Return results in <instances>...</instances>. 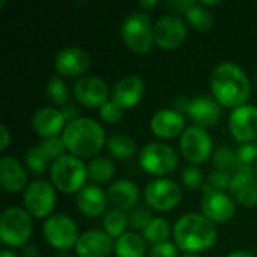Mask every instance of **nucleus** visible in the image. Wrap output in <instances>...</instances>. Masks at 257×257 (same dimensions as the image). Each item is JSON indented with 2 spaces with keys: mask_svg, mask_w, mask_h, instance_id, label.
Masks as SVG:
<instances>
[{
  "mask_svg": "<svg viewBox=\"0 0 257 257\" xmlns=\"http://www.w3.org/2000/svg\"><path fill=\"white\" fill-rule=\"evenodd\" d=\"M108 152L117 160H130L136 152V143L128 136H113L107 142Z\"/></svg>",
  "mask_w": 257,
  "mask_h": 257,
  "instance_id": "c85d7f7f",
  "label": "nucleus"
},
{
  "mask_svg": "<svg viewBox=\"0 0 257 257\" xmlns=\"http://www.w3.org/2000/svg\"><path fill=\"white\" fill-rule=\"evenodd\" d=\"M114 173H116V167L107 158H96L87 167V176L96 184H105L111 181Z\"/></svg>",
  "mask_w": 257,
  "mask_h": 257,
  "instance_id": "cd10ccee",
  "label": "nucleus"
},
{
  "mask_svg": "<svg viewBox=\"0 0 257 257\" xmlns=\"http://www.w3.org/2000/svg\"><path fill=\"white\" fill-rule=\"evenodd\" d=\"M215 101L224 107H241L250 96V81L245 72L235 63L218 65L211 77Z\"/></svg>",
  "mask_w": 257,
  "mask_h": 257,
  "instance_id": "f257e3e1",
  "label": "nucleus"
},
{
  "mask_svg": "<svg viewBox=\"0 0 257 257\" xmlns=\"http://www.w3.org/2000/svg\"><path fill=\"white\" fill-rule=\"evenodd\" d=\"M149 257H178V248L170 242L155 244L151 250Z\"/></svg>",
  "mask_w": 257,
  "mask_h": 257,
  "instance_id": "a19ab883",
  "label": "nucleus"
},
{
  "mask_svg": "<svg viewBox=\"0 0 257 257\" xmlns=\"http://www.w3.org/2000/svg\"><path fill=\"white\" fill-rule=\"evenodd\" d=\"M140 166L145 172L157 176L172 173L178 166V154L175 149L164 143L146 145L139 157Z\"/></svg>",
  "mask_w": 257,
  "mask_h": 257,
  "instance_id": "0eeeda50",
  "label": "nucleus"
},
{
  "mask_svg": "<svg viewBox=\"0 0 257 257\" xmlns=\"http://www.w3.org/2000/svg\"><path fill=\"white\" fill-rule=\"evenodd\" d=\"M154 38L163 50H175L185 41L187 27L179 17L164 15L154 26Z\"/></svg>",
  "mask_w": 257,
  "mask_h": 257,
  "instance_id": "f8f14e48",
  "label": "nucleus"
},
{
  "mask_svg": "<svg viewBox=\"0 0 257 257\" xmlns=\"http://www.w3.org/2000/svg\"><path fill=\"white\" fill-rule=\"evenodd\" d=\"M187 113L193 119L196 126L205 130L206 126H212L218 122L221 116V108L220 104L215 101V98L197 96L193 101H190V107Z\"/></svg>",
  "mask_w": 257,
  "mask_h": 257,
  "instance_id": "6ab92c4d",
  "label": "nucleus"
},
{
  "mask_svg": "<svg viewBox=\"0 0 257 257\" xmlns=\"http://www.w3.org/2000/svg\"><path fill=\"white\" fill-rule=\"evenodd\" d=\"M182 182L188 190H196L203 182V175L197 167H185L182 172Z\"/></svg>",
  "mask_w": 257,
  "mask_h": 257,
  "instance_id": "58836bf2",
  "label": "nucleus"
},
{
  "mask_svg": "<svg viewBox=\"0 0 257 257\" xmlns=\"http://www.w3.org/2000/svg\"><path fill=\"white\" fill-rule=\"evenodd\" d=\"M241 170L239 173H247V175H257V143H247L242 145L236 151Z\"/></svg>",
  "mask_w": 257,
  "mask_h": 257,
  "instance_id": "473e14b6",
  "label": "nucleus"
},
{
  "mask_svg": "<svg viewBox=\"0 0 257 257\" xmlns=\"http://www.w3.org/2000/svg\"><path fill=\"white\" fill-rule=\"evenodd\" d=\"M173 236L176 245L185 253H200L217 241V229L211 220L200 214H185L178 220Z\"/></svg>",
  "mask_w": 257,
  "mask_h": 257,
  "instance_id": "f03ea898",
  "label": "nucleus"
},
{
  "mask_svg": "<svg viewBox=\"0 0 257 257\" xmlns=\"http://www.w3.org/2000/svg\"><path fill=\"white\" fill-rule=\"evenodd\" d=\"M45 93L48 96V99L56 104V105H66V99H68V87H66V83L60 78H51L48 83H47V87H45Z\"/></svg>",
  "mask_w": 257,
  "mask_h": 257,
  "instance_id": "72a5a7b5",
  "label": "nucleus"
},
{
  "mask_svg": "<svg viewBox=\"0 0 257 257\" xmlns=\"http://www.w3.org/2000/svg\"><path fill=\"white\" fill-rule=\"evenodd\" d=\"M65 117L62 114V111L56 110V108H41L35 113L33 116V128L35 131L45 137V139H51V137H57V134L65 130Z\"/></svg>",
  "mask_w": 257,
  "mask_h": 257,
  "instance_id": "5701e85b",
  "label": "nucleus"
},
{
  "mask_svg": "<svg viewBox=\"0 0 257 257\" xmlns=\"http://www.w3.org/2000/svg\"><path fill=\"white\" fill-rule=\"evenodd\" d=\"M0 136H2V142H0V151H5L8 146H9V140H11V136H9V131L5 125L0 126Z\"/></svg>",
  "mask_w": 257,
  "mask_h": 257,
  "instance_id": "37998d69",
  "label": "nucleus"
},
{
  "mask_svg": "<svg viewBox=\"0 0 257 257\" xmlns=\"http://www.w3.org/2000/svg\"><path fill=\"white\" fill-rule=\"evenodd\" d=\"M44 236L51 247L60 251H66L71 247L77 245V241L80 238L77 224L63 214L51 215L44 223Z\"/></svg>",
  "mask_w": 257,
  "mask_h": 257,
  "instance_id": "6e6552de",
  "label": "nucleus"
},
{
  "mask_svg": "<svg viewBox=\"0 0 257 257\" xmlns=\"http://www.w3.org/2000/svg\"><path fill=\"white\" fill-rule=\"evenodd\" d=\"M229 128L239 143H254L257 139V107L241 105L235 108L229 119Z\"/></svg>",
  "mask_w": 257,
  "mask_h": 257,
  "instance_id": "ddd939ff",
  "label": "nucleus"
},
{
  "mask_svg": "<svg viewBox=\"0 0 257 257\" xmlns=\"http://www.w3.org/2000/svg\"><path fill=\"white\" fill-rule=\"evenodd\" d=\"M145 250V239L134 232L122 235L114 244V253L117 257H143Z\"/></svg>",
  "mask_w": 257,
  "mask_h": 257,
  "instance_id": "a878e982",
  "label": "nucleus"
},
{
  "mask_svg": "<svg viewBox=\"0 0 257 257\" xmlns=\"http://www.w3.org/2000/svg\"><path fill=\"white\" fill-rule=\"evenodd\" d=\"M143 236L146 241L155 244L167 242L170 236V224L164 218H154L149 226L143 230Z\"/></svg>",
  "mask_w": 257,
  "mask_h": 257,
  "instance_id": "2f4dec72",
  "label": "nucleus"
},
{
  "mask_svg": "<svg viewBox=\"0 0 257 257\" xmlns=\"http://www.w3.org/2000/svg\"><path fill=\"white\" fill-rule=\"evenodd\" d=\"M56 257H69V254L63 251V253H59V254H57V256H56Z\"/></svg>",
  "mask_w": 257,
  "mask_h": 257,
  "instance_id": "de8ad7c7",
  "label": "nucleus"
},
{
  "mask_svg": "<svg viewBox=\"0 0 257 257\" xmlns=\"http://www.w3.org/2000/svg\"><path fill=\"white\" fill-rule=\"evenodd\" d=\"M54 66L63 77H78L89 69L90 57L80 47H66L57 53Z\"/></svg>",
  "mask_w": 257,
  "mask_h": 257,
  "instance_id": "4468645a",
  "label": "nucleus"
},
{
  "mask_svg": "<svg viewBox=\"0 0 257 257\" xmlns=\"http://www.w3.org/2000/svg\"><path fill=\"white\" fill-rule=\"evenodd\" d=\"M27 182L24 167L12 157L0 160V185L8 193H17L24 188Z\"/></svg>",
  "mask_w": 257,
  "mask_h": 257,
  "instance_id": "412c9836",
  "label": "nucleus"
},
{
  "mask_svg": "<svg viewBox=\"0 0 257 257\" xmlns=\"http://www.w3.org/2000/svg\"><path fill=\"white\" fill-rule=\"evenodd\" d=\"M229 257H254L250 251H245V250H239V251H233Z\"/></svg>",
  "mask_w": 257,
  "mask_h": 257,
  "instance_id": "c03bdc74",
  "label": "nucleus"
},
{
  "mask_svg": "<svg viewBox=\"0 0 257 257\" xmlns=\"http://www.w3.org/2000/svg\"><path fill=\"white\" fill-rule=\"evenodd\" d=\"M99 114H101L104 122H107V123H117V122H120V119L123 116V110L114 101H107L99 108Z\"/></svg>",
  "mask_w": 257,
  "mask_h": 257,
  "instance_id": "4c0bfd02",
  "label": "nucleus"
},
{
  "mask_svg": "<svg viewBox=\"0 0 257 257\" xmlns=\"http://www.w3.org/2000/svg\"><path fill=\"white\" fill-rule=\"evenodd\" d=\"M214 166L215 170L224 172L230 176H235L241 170V164L238 160L236 152H232L229 149H218L214 155Z\"/></svg>",
  "mask_w": 257,
  "mask_h": 257,
  "instance_id": "c756f323",
  "label": "nucleus"
},
{
  "mask_svg": "<svg viewBox=\"0 0 257 257\" xmlns=\"http://www.w3.org/2000/svg\"><path fill=\"white\" fill-rule=\"evenodd\" d=\"M126 224V215L119 209L108 211L104 217V229L110 238H120L122 235H125Z\"/></svg>",
  "mask_w": 257,
  "mask_h": 257,
  "instance_id": "7c9ffc66",
  "label": "nucleus"
},
{
  "mask_svg": "<svg viewBox=\"0 0 257 257\" xmlns=\"http://www.w3.org/2000/svg\"><path fill=\"white\" fill-rule=\"evenodd\" d=\"M74 95L84 107H102L108 99V87L98 77H83L75 83Z\"/></svg>",
  "mask_w": 257,
  "mask_h": 257,
  "instance_id": "dca6fc26",
  "label": "nucleus"
},
{
  "mask_svg": "<svg viewBox=\"0 0 257 257\" xmlns=\"http://www.w3.org/2000/svg\"><path fill=\"white\" fill-rule=\"evenodd\" d=\"M48 161L50 160L44 155V152L39 149V146L32 148L26 155V164L30 169V172L35 173V175H42L47 170Z\"/></svg>",
  "mask_w": 257,
  "mask_h": 257,
  "instance_id": "f704fd0d",
  "label": "nucleus"
},
{
  "mask_svg": "<svg viewBox=\"0 0 257 257\" xmlns=\"http://www.w3.org/2000/svg\"><path fill=\"white\" fill-rule=\"evenodd\" d=\"M62 114H63L65 120H68V123H71V122L80 119L78 117L80 116V108L77 105H74V104H66L62 108Z\"/></svg>",
  "mask_w": 257,
  "mask_h": 257,
  "instance_id": "79ce46f5",
  "label": "nucleus"
},
{
  "mask_svg": "<svg viewBox=\"0 0 257 257\" xmlns=\"http://www.w3.org/2000/svg\"><path fill=\"white\" fill-rule=\"evenodd\" d=\"M39 149L44 152V155L51 161H56L59 160L60 157H63V151L66 149L65 148V143L62 139L59 137H51V139H45L41 145H39Z\"/></svg>",
  "mask_w": 257,
  "mask_h": 257,
  "instance_id": "c9c22d12",
  "label": "nucleus"
},
{
  "mask_svg": "<svg viewBox=\"0 0 257 257\" xmlns=\"http://www.w3.org/2000/svg\"><path fill=\"white\" fill-rule=\"evenodd\" d=\"M113 247V241L105 232L90 230L80 235L75 245V253L78 257H107Z\"/></svg>",
  "mask_w": 257,
  "mask_h": 257,
  "instance_id": "a211bd4d",
  "label": "nucleus"
},
{
  "mask_svg": "<svg viewBox=\"0 0 257 257\" xmlns=\"http://www.w3.org/2000/svg\"><path fill=\"white\" fill-rule=\"evenodd\" d=\"M181 257H199L197 254H193V253H187V254H184V256Z\"/></svg>",
  "mask_w": 257,
  "mask_h": 257,
  "instance_id": "09e8293b",
  "label": "nucleus"
},
{
  "mask_svg": "<svg viewBox=\"0 0 257 257\" xmlns=\"http://www.w3.org/2000/svg\"><path fill=\"white\" fill-rule=\"evenodd\" d=\"M139 197H140L139 187L126 179L117 181L111 184V187L108 188L110 203L120 209H130V208L134 209L139 202Z\"/></svg>",
  "mask_w": 257,
  "mask_h": 257,
  "instance_id": "393cba45",
  "label": "nucleus"
},
{
  "mask_svg": "<svg viewBox=\"0 0 257 257\" xmlns=\"http://www.w3.org/2000/svg\"><path fill=\"white\" fill-rule=\"evenodd\" d=\"M184 116L176 110H160L152 116L151 120L152 133L161 139H173L179 136L184 130Z\"/></svg>",
  "mask_w": 257,
  "mask_h": 257,
  "instance_id": "aec40b11",
  "label": "nucleus"
},
{
  "mask_svg": "<svg viewBox=\"0 0 257 257\" xmlns=\"http://www.w3.org/2000/svg\"><path fill=\"white\" fill-rule=\"evenodd\" d=\"M56 205L54 188L45 181H33L24 193V208L35 218H44L51 214Z\"/></svg>",
  "mask_w": 257,
  "mask_h": 257,
  "instance_id": "1a4fd4ad",
  "label": "nucleus"
},
{
  "mask_svg": "<svg viewBox=\"0 0 257 257\" xmlns=\"http://www.w3.org/2000/svg\"><path fill=\"white\" fill-rule=\"evenodd\" d=\"M155 5H158V0H152V2H146V0H145V2H140V6L145 8V9H146V8H152V6H155Z\"/></svg>",
  "mask_w": 257,
  "mask_h": 257,
  "instance_id": "a18cd8bd",
  "label": "nucleus"
},
{
  "mask_svg": "<svg viewBox=\"0 0 257 257\" xmlns=\"http://www.w3.org/2000/svg\"><path fill=\"white\" fill-rule=\"evenodd\" d=\"M50 175L57 190L65 194H71L81 191L86 187L84 182L87 178V167L80 158L63 155L59 160L53 161Z\"/></svg>",
  "mask_w": 257,
  "mask_h": 257,
  "instance_id": "20e7f679",
  "label": "nucleus"
},
{
  "mask_svg": "<svg viewBox=\"0 0 257 257\" xmlns=\"http://www.w3.org/2000/svg\"><path fill=\"white\" fill-rule=\"evenodd\" d=\"M2 257H18L15 253L9 251V250H2Z\"/></svg>",
  "mask_w": 257,
  "mask_h": 257,
  "instance_id": "49530a36",
  "label": "nucleus"
},
{
  "mask_svg": "<svg viewBox=\"0 0 257 257\" xmlns=\"http://www.w3.org/2000/svg\"><path fill=\"white\" fill-rule=\"evenodd\" d=\"M232 178L230 175L224 173V172H220V170H214L209 176V184L214 190H218V191H223L226 190L227 187H230V182H232Z\"/></svg>",
  "mask_w": 257,
  "mask_h": 257,
  "instance_id": "ea45409f",
  "label": "nucleus"
},
{
  "mask_svg": "<svg viewBox=\"0 0 257 257\" xmlns=\"http://www.w3.org/2000/svg\"><path fill=\"white\" fill-rule=\"evenodd\" d=\"M181 151L187 161L202 164L212 154V140L203 128L191 126L181 136Z\"/></svg>",
  "mask_w": 257,
  "mask_h": 257,
  "instance_id": "9b49d317",
  "label": "nucleus"
},
{
  "mask_svg": "<svg viewBox=\"0 0 257 257\" xmlns=\"http://www.w3.org/2000/svg\"><path fill=\"white\" fill-rule=\"evenodd\" d=\"M232 196L245 208H251L257 205V181L253 175L238 173L232 178L229 187Z\"/></svg>",
  "mask_w": 257,
  "mask_h": 257,
  "instance_id": "b1692460",
  "label": "nucleus"
},
{
  "mask_svg": "<svg viewBox=\"0 0 257 257\" xmlns=\"http://www.w3.org/2000/svg\"><path fill=\"white\" fill-rule=\"evenodd\" d=\"M122 38L133 53H149L155 42L151 18L142 12L131 14L122 24Z\"/></svg>",
  "mask_w": 257,
  "mask_h": 257,
  "instance_id": "39448f33",
  "label": "nucleus"
},
{
  "mask_svg": "<svg viewBox=\"0 0 257 257\" xmlns=\"http://www.w3.org/2000/svg\"><path fill=\"white\" fill-rule=\"evenodd\" d=\"M62 140L65 148L72 155L80 158H90L102 149L105 143V134L96 120L83 117L65 126Z\"/></svg>",
  "mask_w": 257,
  "mask_h": 257,
  "instance_id": "7ed1b4c3",
  "label": "nucleus"
},
{
  "mask_svg": "<svg viewBox=\"0 0 257 257\" xmlns=\"http://www.w3.org/2000/svg\"><path fill=\"white\" fill-rule=\"evenodd\" d=\"M145 93V83L137 75H128L119 80L113 89V101L122 110L134 108Z\"/></svg>",
  "mask_w": 257,
  "mask_h": 257,
  "instance_id": "f3484780",
  "label": "nucleus"
},
{
  "mask_svg": "<svg viewBox=\"0 0 257 257\" xmlns=\"http://www.w3.org/2000/svg\"><path fill=\"white\" fill-rule=\"evenodd\" d=\"M32 235V217L21 208H9L0 218V238L9 247L24 245Z\"/></svg>",
  "mask_w": 257,
  "mask_h": 257,
  "instance_id": "423d86ee",
  "label": "nucleus"
},
{
  "mask_svg": "<svg viewBox=\"0 0 257 257\" xmlns=\"http://www.w3.org/2000/svg\"><path fill=\"white\" fill-rule=\"evenodd\" d=\"M181 188L176 182L170 179H155L148 184L145 190L146 203L157 211L173 209L181 202Z\"/></svg>",
  "mask_w": 257,
  "mask_h": 257,
  "instance_id": "9d476101",
  "label": "nucleus"
},
{
  "mask_svg": "<svg viewBox=\"0 0 257 257\" xmlns=\"http://www.w3.org/2000/svg\"><path fill=\"white\" fill-rule=\"evenodd\" d=\"M184 12H185V17H187L190 26L200 30V32L209 30L212 23H214L212 14L200 2H191L190 6Z\"/></svg>",
  "mask_w": 257,
  "mask_h": 257,
  "instance_id": "bb28decb",
  "label": "nucleus"
},
{
  "mask_svg": "<svg viewBox=\"0 0 257 257\" xmlns=\"http://www.w3.org/2000/svg\"><path fill=\"white\" fill-rule=\"evenodd\" d=\"M107 205V194L98 185H86L77 194V206L81 214L95 218L101 215Z\"/></svg>",
  "mask_w": 257,
  "mask_h": 257,
  "instance_id": "4be33fe9",
  "label": "nucleus"
},
{
  "mask_svg": "<svg viewBox=\"0 0 257 257\" xmlns=\"http://www.w3.org/2000/svg\"><path fill=\"white\" fill-rule=\"evenodd\" d=\"M152 220H154V218H152L151 211H149L148 208H145V206H136V208L133 209L131 215H130V223H131V226L136 227V229H139V230H145V229L149 226V223H151Z\"/></svg>",
  "mask_w": 257,
  "mask_h": 257,
  "instance_id": "e433bc0d",
  "label": "nucleus"
},
{
  "mask_svg": "<svg viewBox=\"0 0 257 257\" xmlns=\"http://www.w3.org/2000/svg\"><path fill=\"white\" fill-rule=\"evenodd\" d=\"M202 212L212 223H226L235 215V203L226 193L212 190L203 194Z\"/></svg>",
  "mask_w": 257,
  "mask_h": 257,
  "instance_id": "2eb2a0df",
  "label": "nucleus"
}]
</instances>
